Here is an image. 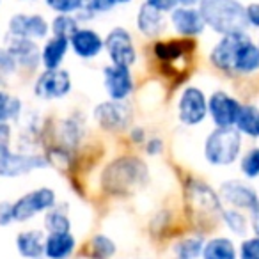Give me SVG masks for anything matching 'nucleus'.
I'll list each match as a JSON object with an SVG mask.
<instances>
[{"mask_svg":"<svg viewBox=\"0 0 259 259\" xmlns=\"http://www.w3.org/2000/svg\"><path fill=\"white\" fill-rule=\"evenodd\" d=\"M103 82L107 94L114 101H124L134 93V76L130 68L110 64L103 69Z\"/></svg>","mask_w":259,"mask_h":259,"instance_id":"2eb2a0df","label":"nucleus"},{"mask_svg":"<svg viewBox=\"0 0 259 259\" xmlns=\"http://www.w3.org/2000/svg\"><path fill=\"white\" fill-rule=\"evenodd\" d=\"M202 259H238V250L229 238H211L204 243Z\"/></svg>","mask_w":259,"mask_h":259,"instance_id":"393cba45","label":"nucleus"},{"mask_svg":"<svg viewBox=\"0 0 259 259\" xmlns=\"http://www.w3.org/2000/svg\"><path fill=\"white\" fill-rule=\"evenodd\" d=\"M69 47L80 59L91 61L105 50V39L93 29H78L69 37Z\"/></svg>","mask_w":259,"mask_h":259,"instance_id":"6ab92c4d","label":"nucleus"},{"mask_svg":"<svg viewBox=\"0 0 259 259\" xmlns=\"http://www.w3.org/2000/svg\"><path fill=\"white\" fill-rule=\"evenodd\" d=\"M255 71H259V47L248 36L236 52L233 75H252Z\"/></svg>","mask_w":259,"mask_h":259,"instance_id":"5701e85b","label":"nucleus"},{"mask_svg":"<svg viewBox=\"0 0 259 259\" xmlns=\"http://www.w3.org/2000/svg\"><path fill=\"white\" fill-rule=\"evenodd\" d=\"M105 50L110 57V64L132 68L137 62V48L134 37L122 27H115L105 37Z\"/></svg>","mask_w":259,"mask_h":259,"instance_id":"0eeeda50","label":"nucleus"},{"mask_svg":"<svg viewBox=\"0 0 259 259\" xmlns=\"http://www.w3.org/2000/svg\"><path fill=\"white\" fill-rule=\"evenodd\" d=\"M170 23L181 37L201 36L206 30V23L197 8H181V6H178L176 9L170 11Z\"/></svg>","mask_w":259,"mask_h":259,"instance_id":"dca6fc26","label":"nucleus"},{"mask_svg":"<svg viewBox=\"0 0 259 259\" xmlns=\"http://www.w3.org/2000/svg\"><path fill=\"white\" fill-rule=\"evenodd\" d=\"M241 151V134L236 128H217L204 141V158L217 167L231 165Z\"/></svg>","mask_w":259,"mask_h":259,"instance_id":"20e7f679","label":"nucleus"},{"mask_svg":"<svg viewBox=\"0 0 259 259\" xmlns=\"http://www.w3.org/2000/svg\"><path fill=\"white\" fill-rule=\"evenodd\" d=\"M257 122H259V108L255 105L245 103L241 105L238 119L234 122V128L241 135L247 137H257Z\"/></svg>","mask_w":259,"mask_h":259,"instance_id":"a878e982","label":"nucleus"},{"mask_svg":"<svg viewBox=\"0 0 259 259\" xmlns=\"http://www.w3.org/2000/svg\"><path fill=\"white\" fill-rule=\"evenodd\" d=\"M185 206L190 220L199 227V231H211L209 227L217 226L222 220V201L219 192L209 185L199 180H188L185 185Z\"/></svg>","mask_w":259,"mask_h":259,"instance_id":"f257e3e1","label":"nucleus"},{"mask_svg":"<svg viewBox=\"0 0 259 259\" xmlns=\"http://www.w3.org/2000/svg\"><path fill=\"white\" fill-rule=\"evenodd\" d=\"M219 197H220V201L226 202L229 208L240 209V211H243V209L250 211L255 202L259 201L257 192L248 183L240 181V180L224 181L219 188Z\"/></svg>","mask_w":259,"mask_h":259,"instance_id":"f8f14e48","label":"nucleus"},{"mask_svg":"<svg viewBox=\"0 0 259 259\" xmlns=\"http://www.w3.org/2000/svg\"><path fill=\"white\" fill-rule=\"evenodd\" d=\"M94 119L105 132H124L132 122V110L124 101H103L94 108Z\"/></svg>","mask_w":259,"mask_h":259,"instance_id":"9d476101","label":"nucleus"},{"mask_svg":"<svg viewBox=\"0 0 259 259\" xmlns=\"http://www.w3.org/2000/svg\"><path fill=\"white\" fill-rule=\"evenodd\" d=\"M130 141L134 142V144H146L144 128H132L130 130Z\"/></svg>","mask_w":259,"mask_h":259,"instance_id":"c03bdc74","label":"nucleus"},{"mask_svg":"<svg viewBox=\"0 0 259 259\" xmlns=\"http://www.w3.org/2000/svg\"><path fill=\"white\" fill-rule=\"evenodd\" d=\"M130 2L132 0H85L80 13H87L89 18H94V15H98V13H108L115 8L130 4Z\"/></svg>","mask_w":259,"mask_h":259,"instance_id":"473e14b6","label":"nucleus"},{"mask_svg":"<svg viewBox=\"0 0 259 259\" xmlns=\"http://www.w3.org/2000/svg\"><path fill=\"white\" fill-rule=\"evenodd\" d=\"M47 233H71V219L66 206H54L45 215Z\"/></svg>","mask_w":259,"mask_h":259,"instance_id":"cd10ccee","label":"nucleus"},{"mask_svg":"<svg viewBox=\"0 0 259 259\" xmlns=\"http://www.w3.org/2000/svg\"><path fill=\"white\" fill-rule=\"evenodd\" d=\"M6 48L11 52L16 64L22 66L23 69H36L41 64V48L36 45V41L9 34Z\"/></svg>","mask_w":259,"mask_h":259,"instance_id":"f3484780","label":"nucleus"},{"mask_svg":"<svg viewBox=\"0 0 259 259\" xmlns=\"http://www.w3.org/2000/svg\"><path fill=\"white\" fill-rule=\"evenodd\" d=\"M257 47H259V45H257Z\"/></svg>","mask_w":259,"mask_h":259,"instance_id":"de8ad7c7","label":"nucleus"},{"mask_svg":"<svg viewBox=\"0 0 259 259\" xmlns=\"http://www.w3.org/2000/svg\"><path fill=\"white\" fill-rule=\"evenodd\" d=\"M22 114V100L0 89V122L15 121Z\"/></svg>","mask_w":259,"mask_h":259,"instance_id":"c756f323","label":"nucleus"},{"mask_svg":"<svg viewBox=\"0 0 259 259\" xmlns=\"http://www.w3.org/2000/svg\"><path fill=\"white\" fill-rule=\"evenodd\" d=\"M47 6L57 15H73L80 13L85 4V0H45Z\"/></svg>","mask_w":259,"mask_h":259,"instance_id":"f704fd0d","label":"nucleus"},{"mask_svg":"<svg viewBox=\"0 0 259 259\" xmlns=\"http://www.w3.org/2000/svg\"><path fill=\"white\" fill-rule=\"evenodd\" d=\"M241 103L224 91H215L208 98V115L217 128H233L240 114Z\"/></svg>","mask_w":259,"mask_h":259,"instance_id":"9b49d317","label":"nucleus"},{"mask_svg":"<svg viewBox=\"0 0 259 259\" xmlns=\"http://www.w3.org/2000/svg\"><path fill=\"white\" fill-rule=\"evenodd\" d=\"M257 137H259V122H257Z\"/></svg>","mask_w":259,"mask_h":259,"instance_id":"49530a36","label":"nucleus"},{"mask_svg":"<svg viewBox=\"0 0 259 259\" xmlns=\"http://www.w3.org/2000/svg\"><path fill=\"white\" fill-rule=\"evenodd\" d=\"M201 0H178V6L181 8H197Z\"/></svg>","mask_w":259,"mask_h":259,"instance_id":"a18cd8bd","label":"nucleus"},{"mask_svg":"<svg viewBox=\"0 0 259 259\" xmlns=\"http://www.w3.org/2000/svg\"><path fill=\"white\" fill-rule=\"evenodd\" d=\"M146 4L162 13H170L178 8V0H146Z\"/></svg>","mask_w":259,"mask_h":259,"instance_id":"4c0bfd02","label":"nucleus"},{"mask_svg":"<svg viewBox=\"0 0 259 259\" xmlns=\"http://www.w3.org/2000/svg\"><path fill=\"white\" fill-rule=\"evenodd\" d=\"M248 37L247 32H236V34H226L220 37V41L211 48L209 52V61L217 69L233 75L234 57H236L238 48L241 47L245 39Z\"/></svg>","mask_w":259,"mask_h":259,"instance_id":"ddd939ff","label":"nucleus"},{"mask_svg":"<svg viewBox=\"0 0 259 259\" xmlns=\"http://www.w3.org/2000/svg\"><path fill=\"white\" fill-rule=\"evenodd\" d=\"M50 32V23L41 15H25L18 13L9 20V34L25 39H45Z\"/></svg>","mask_w":259,"mask_h":259,"instance_id":"4468645a","label":"nucleus"},{"mask_svg":"<svg viewBox=\"0 0 259 259\" xmlns=\"http://www.w3.org/2000/svg\"><path fill=\"white\" fill-rule=\"evenodd\" d=\"M195 48V41L192 37H181V39H167L156 41L153 45V55L156 61H160L163 66H172L180 59L187 57Z\"/></svg>","mask_w":259,"mask_h":259,"instance_id":"a211bd4d","label":"nucleus"},{"mask_svg":"<svg viewBox=\"0 0 259 259\" xmlns=\"http://www.w3.org/2000/svg\"><path fill=\"white\" fill-rule=\"evenodd\" d=\"M240 169L243 176L248 178V180L259 178V148H252L245 153L240 162Z\"/></svg>","mask_w":259,"mask_h":259,"instance_id":"72a5a7b5","label":"nucleus"},{"mask_svg":"<svg viewBox=\"0 0 259 259\" xmlns=\"http://www.w3.org/2000/svg\"><path fill=\"white\" fill-rule=\"evenodd\" d=\"M76 248V240L71 233H48L45 238V257L69 259Z\"/></svg>","mask_w":259,"mask_h":259,"instance_id":"412c9836","label":"nucleus"},{"mask_svg":"<svg viewBox=\"0 0 259 259\" xmlns=\"http://www.w3.org/2000/svg\"><path fill=\"white\" fill-rule=\"evenodd\" d=\"M78 29H80V20L71 15H57L54 18V22L50 23L52 36L66 37V39H69Z\"/></svg>","mask_w":259,"mask_h":259,"instance_id":"7c9ffc66","label":"nucleus"},{"mask_svg":"<svg viewBox=\"0 0 259 259\" xmlns=\"http://www.w3.org/2000/svg\"><path fill=\"white\" fill-rule=\"evenodd\" d=\"M69 50V39L52 36L41 48V64L45 69H59Z\"/></svg>","mask_w":259,"mask_h":259,"instance_id":"b1692460","label":"nucleus"},{"mask_svg":"<svg viewBox=\"0 0 259 259\" xmlns=\"http://www.w3.org/2000/svg\"><path fill=\"white\" fill-rule=\"evenodd\" d=\"M137 29L141 34H144L146 37H156L165 30L167 20L165 13L158 11V9L151 8L144 2V4L139 8L137 13Z\"/></svg>","mask_w":259,"mask_h":259,"instance_id":"aec40b11","label":"nucleus"},{"mask_svg":"<svg viewBox=\"0 0 259 259\" xmlns=\"http://www.w3.org/2000/svg\"><path fill=\"white\" fill-rule=\"evenodd\" d=\"M45 233L41 229H27L16 236L18 254L25 259H43L45 257Z\"/></svg>","mask_w":259,"mask_h":259,"instance_id":"4be33fe9","label":"nucleus"},{"mask_svg":"<svg viewBox=\"0 0 259 259\" xmlns=\"http://www.w3.org/2000/svg\"><path fill=\"white\" fill-rule=\"evenodd\" d=\"M238 259H259V236H250L241 241Z\"/></svg>","mask_w":259,"mask_h":259,"instance_id":"c9c22d12","label":"nucleus"},{"mask_svg":"<svg viewBox=\"0 0 259 259\" xmlns=\"http://www.w3.org/2000/svg\"><path fill=\"white\" fill-rule=\"evenodd\" d=\"M71 76L66 69H45L34 82V94L39 100H61L71 91Z\"/></svg>","mask_w":259,"mask_h":259,"instance_id":"1a4fd4ad","label":"nucleus"},{"mask_svg":"<svg viewBox=\"0 0 259 259\" xmlns=\"http://www.w3.org/2000/svg\"><path fill=\"white\" fill-rule=\"evenodd\" d=\"M204 238L202 234H194V236H187L181 241H178L174 252H176L178 259H199L202 255V248H204Z\"/></svg>","mask_w":259,"mask_h":259,"instance_id":"c85d7f7f","label":"nucleus"},{"mask_svg":"<svg viewBox=\"0 0 259 259\" xmlns=\"http://www.w3.org/2000/svg\"><path fill=\"white\" fill-rule=\"evenodd\" d=\"M47 156L34 153H15L11 146H0V178H20L32 170L45 169Z\"/></svg>","mask_w":259,"mask_h":259,"instance_id":"39448f33","label":"nucleus"},{"mask_svg":"<svg viewBox=\"0 0 259 259\" xmlns=\"http://www.w3.org/2000/svg\"><path fill=\"white\" fill-rule=\"evenodd\" d=\"M144 148L149 156H156L163 151V141L162 139H149V141L144 144Z\"/></svg>","mask_w":259,"mask_h":259,"instance_id":"a19ab883","label":"nucleus"},{"mask_svg":"<svg viewBox=\"0 0 259 259\" xmlns=\"http://www.w3.org/2000/svg\"><path fill=\"white\" fill-rule=\"evenodd\" d=\"M148 181V165L137 156H121L105 167L101 187L112 195L134 194Z\"/></svg>","mask_w":259,"mask_h":259,"instance_id":"f03ea898","label":"nucleus"},{"mask_svg":"<svg viewBox=\"0 0 259 259\" xmlns=\"http://www.w3.org/2000/svg\"><path fill=\"white\" fill-rule=\"evenodd\" d=\"M117 252L114 240L108 238L107 234H96L89 245H85L87 259H112V255Z\"/></svg>","mask_w":259,"mask_h":259,"instance_id":"bb28decb","label":"nucleus"},{"mask_svg":"<svg viewBox=\"0 0 259 259\" xmlns=\"http://www.w3.org/2000/svg\"><path fill=\"white\" fill-rule=\"evenodd\" d=\"M248 224H250V229L254 233V236H259V201L250 209V220H248Z\"/></svg>","mask_w":259,"mask_h":259,"instance_id":"79ce46f5","label":"nucleus"},{"mask_svg":"<svg viewBox=\"0 0 259 259\" xmlns=\"http://www.w3.org/2000/svg\"><path fill=\"white\" fill-rule=\"evenodd\" d=\"M222 222L227 226V229L231 233L238 234V236H243L248 231V220L245 219V215L240 211V209L234 208H227L222 211Z\"/></svg>","mask_w":259,"mask_h":259,"instance_id":"2f4dec72","label":"nucleus"},{"mask_svg":"<svg viewBox=\"0 0 259 259\" xmlns=\"http://www.w3.org/2000/svg\"><path fill=\"white\" fill-rule=\"evenodd\" d=\"M13 220V204L11 202H0V226H9Z\"/></svg>","mask_w":259,"mask_h":259,"instance_id":"ea45409f","label":"nucleus"},{"mask_svg":"<svg viewBox=\"0 0 259 259\" xmlns=\"http://www.w3.org/2000/svg\"><path fill=\"white\" fill-rule=\"evenodd\" d=\"M208 115V98L199 87H185L178 100V117L183 124L197 126Z\"/></svg>","mask_w":259,"mask_h":259,"instance_id":"6e6552de","label":"nucleus"},{"mask_svg":"<svg viewBox=\"0 0 259 259\" xmlns=\"http://www.w3.org/2000/svg\"><path fill=\"white\" fill-rule=\"evenodd\" d=\"M16 68H18V64H16V61L11 55V52H9L6 47L0 48V76L15 75Z\"/></svg>","mask_w":259,"mask_h":259,"instance_id":"e433bc0d","label":"nucleus"},{"mask_svg":"<svg viewBox=\"0 0 259 259\" xmlns=\"http://www.w3.org/2000/svg\"><path fill=\"white\" fill-rule=\"evenodd\" d=\"M0 146H11V126H9V122H0Z\"/></svg>","mask_w":259,"mask_h":259,"instance_id":"37998d69","label":"nucleus"},{"mask_svg":"<svg viewBox=\"0 0 259 259\" xmlns=\"http://www.w3.org/2000/svg\"><path fill=\"white\" fill-rule=\"evenodd\" d=\"M57 206V195L52 188L41 187L29 194L22 195L16 202H13V220L15 222H27L39 213L50 211Z\"/></svg>","mask_w":259,"mask_h":259,"instance_id":"423d86ee","label":"nucleus"},{"mask_svg":"<svg viewBox=\"0 0 259 259\" xmlns=\"http://www.w3.org/2000/svg\"><path fill=\"white\" fill-rule=\"evenodd\" d=\"M206 27L213 32L226 34L247 32V13L240 0H201L197 6Z\"/></svg>","mask_w":259,"mask_h":259,"instance_id":"7ed1b4c3","label":"nucleus"},{"mask_svg":"<svg viewBox=\"0 0 259 259\" xmlns=\"http://www.w3.org/2000/svg\"><path fill=\"white\" fill-rule=\"evenodd\" d=\"M245 13H247V22L248 27H255L259 29V2H252L245 8Z\"/></svg>","mask_w":259,"mask_h":259,"instance_id":"58836bf2","label":"nucleus"}]
</instances>
